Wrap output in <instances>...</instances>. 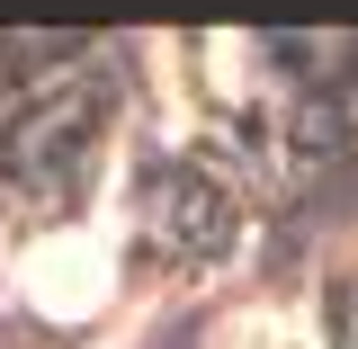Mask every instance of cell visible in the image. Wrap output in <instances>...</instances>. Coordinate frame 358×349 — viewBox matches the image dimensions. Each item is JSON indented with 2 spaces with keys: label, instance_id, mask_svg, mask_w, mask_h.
Here are the masks:
<instances>
[{
  "label": "cell",
  "instance_id": "1",
  "mask_svg": "<svg viewBox=\"0 0 358 349\" xmlns=\"http://www.w3.org/2000/svg\"><path fill=\"white\" fill-rule=\"evenodd\" d=\"M18 296L54 322H72L108 296V233H45L18 251Z\"/></svg>",
  "mask_w": 358,
  "mask_h": 349
}]
</instances>
